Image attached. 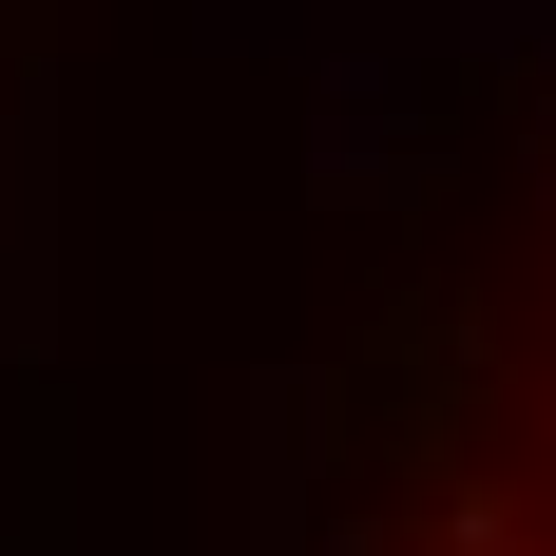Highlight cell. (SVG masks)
I'll return each instance as SVG.
<instances>
[{
    "mask_svg": "<svg viewBox=\"0 0 556 556\" xmlns=\"http://www.w3.org/2000/svg\"><path fill=\"white\" fill-rule=\"evenodd\" d=\"M442 556H556V538H518L500 500H442Z\"/></svg>",
    "mask_w": 556,
    "mask_h": 556,
    "instance_id": "1",
    "label": "cell"
}]
</instances>
